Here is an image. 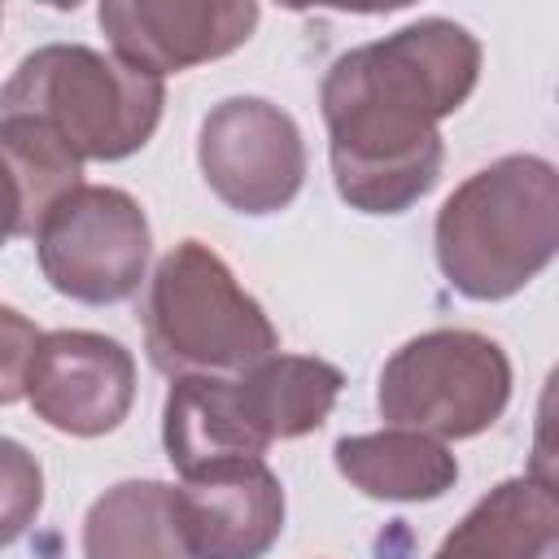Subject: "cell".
Wrapping results in <instances>:
<instances>
[{
  "mask_svg": "<svg viewBox=\"0 0 559 559\" xmlns=\"http://www.w3.org/2000/svg\"><path fill=\"white\" fill-rule=\"evenodd\" d=\"M480 79V44L450 17H419L349 48L319 87L336 192L358 214H402L441 175V131Z\"/></svg>",
  "mask_w": 559,
  "mask_h": 559,
  "instance_id": "6da1fadb",
  "label": "cell"
},
{
  "mask_svg": "<svg viewBox=\"0 0 559 559\" xmlns=\"http://www.w3.org/2000/svg\"><path fill=\"white\" fill-rule=\"evenodd\" d=\"M432 249L454 293L472 301L515 297L559 249L555 166L533 153H511L467 175L437 210Z\"/></svg>",
  "mask_w": 559,
  "mask_h": 559,
  "instance_id": "7a4b0ae2",
  "label": "cell"
},
{
  "mask_svg": "<svg viewBox=\"0 0 559 559\" xmlns=\"http://www.w3.org/2000/svg\"><path fill=\"white\" fill-rule=\"evenodd\" d=\"M166 87L87 44H44L0 87V118L44 122L79 162H122L162 122Z\"/></svg>",
  "mask_w": 559,
  "mask_h": 559,
  "instance_id": "3957f363",
  "label": "cell"
},
{
  "mask_svg": "<svg viewBox=\"0 0 559 559\" xmlns=\"http://www.w3.org/2000/svg\"><path fill=\"white\" fill-rule=\"evenodd\" d=\"M144 349L170 380H231L280 354V336L210 245L179 240L148 280Z\"/></svg>",
  "mask_w": 559,
  "mask_h": 559,
  "instance_id": "277c9868",
  "label": "cell"
},
{
  "mask_svg": "<svg viewBox=\"0 0 559 559\" xmlns=\"http://www.w3.org/2000/svg\"><path fill=\"white\" fill-rule=\"evenodd\" d=\"M511 402L507 349L472 328H432L411 336L380 371L376 406L389 428L437 441H463L502 419Z\"/></svg>",
  "mask_w": 559,
  "mask_h": 559,
  "instance_id": "5b68a950",
  "label": "cell"
},
{
  "mask_svg": "<svg viewBox=\"0 0 559 559\" xmlns=\"http://www.w3.org/2000/svg\"><path fill=\"white\" fill-rule=\"evenodd\" d=\"M148 218L140 201L109 183H79L35 231L39 271L52 293L83 306L135 297L148 266Z\"/></svg>",
  "mask_w": 559,
  "mask_h": 559,
  "instance_id": "8992f818",
  "label": "cell"
},
{
  "mask_svg": "<svg viewBox=\"0 0 559 559\" xmlns=\"http://www.w3.org/2000/svg\"><path fill=\"white\" fill-rule=\"evenodd\" d=\"M197 162L210 192L236 214H275L306 183V140L280 105L262 96L218 100L197 140Z\"/></svg>",
  "mask_w": 559,
  "mask_h": 559,
  "instance_id": "52a82bcc",
  "label": "cell"
},
{
  "mask_svg": "<svg viewBox=\"0 0 559 559\" xmlns=\"http://www.w3.org/2000/svg\"><path fill=\"white\" fill-rule=\"evenodd\" d=\"M26 402L66 437H105L131 415L135 358L105 332H44L26 371Z\"/></svg>",
  "mask_w": 559,
  "mask_h": 559,
  "instance_id": "ba28073f",
  "label": "cell"
},
{
  "mask_svg": "<svg viewBox=\"0 0 559 559\" xmlns=\"http://www.w3.org/2000/svg\"><path fill=\"white\" fill-rule=\"evenodd\" d=\"M100 31L122 66L140 74H179L249 44L258 4L249 0H105Z\"/></svg>",
  "mask_w": 559,
  "mask_h": 559,
  "instance_id": "9c48e42d",
  "label": "cell"
},
{
  "mask_svg": "<svg viewBox=\"0 0 559 559\" xmlns=\"http://www.w3.org/2000/svg\"><path fill=\"white\" fill-rule=\"evenodd\" d=\"M192 559H262L284 533V485L262 459H218L175 489Z\"/></svg>",
  "mask_w": 559,
  "mask_h": 559,
  "instance_id": "30bf717a",
  "label": "cell"
},
{
  "mask_svg": "<svg viewBox=\"0 0 559 559\" xmlns=\"http://www.w3.org/2000/svg\"><path fill=\"white\" fill-rule=\"evenodd\" d=\"M559 502L537 476L493 485L432 550V559H555Z\"/></svg>",
  "mask_w": 559,
  "mask_h": 559,
  "instance_id": "8fae6325",
  "label": "cell"
},
{
  "mask_svg": "<svg viewBox=\"0 0 559 559\" xmlns=\"http://www.w3.org/2000/svg\"><path fill=\"white\" fill-rule=\"evenodd\" d=\"M231 384H236V397H240L253 441L266 450L275 441L314 432L332 415V406L345 389V376H341V367H332L323 358L271 354L266 362L249 367Z\"/></svg>",
  "mask_w": 559,
  "mask_h": 559,
  "instance_id": "7c38bea8",
  "label": "cell"
},
{
  "mask_svg": "<svg viewBox=\"0 0 559 559\" xmlns=\"http://www.w3.org/2000/svg\"><path fill=\"white\" fill-rule=\"evenodd\" d=\"M332 459H336V472L358 493L380 502H432L450 493L459 480V463L450 445L411 428L341 437L332 445Z\"/></svg>",
  "mask_w": 559,
  "mask_h": 559,
  "instance_id": "4fadbf2b",
  "label": "cell"
},
{
  "mask_svg": "<svg viewBox=\"0 0 559 559\" xmlns=\"http://www.w3.org/2000/svg\"><path fill=\"white\" fill-rule=\"evenodd\" d=\"M83 559H192L175 485L118 480L83 515Z\"/></svg>",
  "mask_w": 559,
  "mask_h": 559,
  "instance_id": "5bb4252c",
  "label": "cell"
},
{
  "mask_svg": "<svg viewBox=\"0 0 559 559\" xmlns=\"http://www.w3.org/2000/svg\"><path fill=\"white\" fill-rule=\"evenodd\" d=\"M0 166L22 205V236H35L48 210L83 183V162L31 118H0Z\"/></svg>",
  "mask_w": 559,
  "mask_h": 559,
  "instance_id": "9a60e30c",
  "label": "cell"
},
{
  "mask_svg": "<svg viewBox=\"0 0 559 559\" xmlns=\"http://www.w3.org/2000/svg\"><path fill=\"white\" fill-rule=\"evenodd\" d=\"M44 507V472L39 459L13 441L0 437V550L13 546Z\"/></svg>",
  "mask_w": 559,
  "mask_h": 559,
  "instance_id": "2e32d148",
  "label": "cell"
},
{
  "mask_svg": "<svg viewBox=\"0 0 559 559\" xmlns=\"http://www.w3.org/2000/svg\"><path fill=\"white\" fill-rule=\"evenodd\" d=\"M39 336L44 332L22 310L0 306V406L26 397V371L39 349Z\"/></svg>",
  "mask_w": 559,
  "mask_h": 559,
  "instance_id": "e0dca14e",
  "label": "cell"
},
{
  "mask_svg": "<svg viewBox=\"0 0 559 559\" xmlns=\"http://www.w3.org/2000/svg\"><path fill=\"white\" fill-rule=\"evenodd\" d=\"M13 236H22V205H17V192H13V183L0 166V245L13 240Z\"/></svg>",
  "mask_w": 559,
  "mask_h": 559,
  "instance_id": "ac0fdd59",
  "label": "cell"
}]
</instances>
